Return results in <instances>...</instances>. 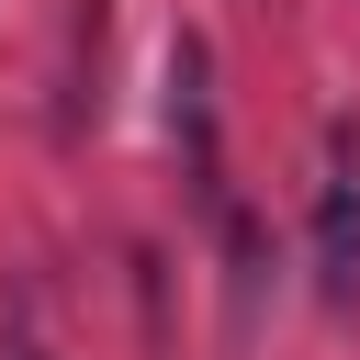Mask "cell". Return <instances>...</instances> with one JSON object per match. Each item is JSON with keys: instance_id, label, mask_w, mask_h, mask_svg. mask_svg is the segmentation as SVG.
Listing matches in <instances>:
<instances>
[{"instance_id": "1", "label": "cell", "mask_w": 360, "mask_h": 360, "mask_svg": "<svg viewBox=\"0 0 360 360\" xmlns=\"http://www.w3.org/2000/svg\"><path fill=\"white\" fill-rule=\"evenodd\" d=\"M315 292L338 315L360 304V158H349V135L326 146V180H315Z\"/></svg>"}, {"instance_id": "2", "label": "cell", "mask_w": 360, "mask_h": 360, "mask_svg": "<svg viewBox=\"0 0 360 360\" xmlns=\"http://www.w3.org/2000/svg\"><path fill=\"white\" fill-rule=\"evenodd\" d=\"M169 135L191 146L202 202L225 214V180H214V56H202V34H180V45H169Z\"/></svg>"}]
</instances>
